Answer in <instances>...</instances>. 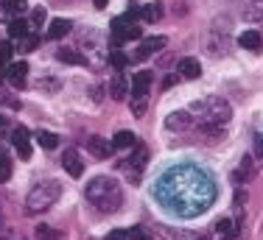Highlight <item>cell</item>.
<instances>
[{"label": "cell", "instance_id": "8992f818", "mask_svg": "<svg viewBox=\"0 0 263 240\" xmlns=\"http://www.w3.org/2000/svg\"><path fill=\"white\" fill-rule=\"evenodd\" d=\"M152 70H140L132 81V95L135 98H148V87H152Z\"/></svg>", "mask_w": 263, "mask_h": 240}, {"label": "cell", "instance_id": "1f68e13d", "mask_svg": "<svg viewBox=\"0 0 263 240\" xmlns=\"http://www.w3.org/2000/svg\"><path fill=\"white\" fill-rule=\"evenodd\" d=\"M148 56H152V50H148L146 45H140V48L135 50V56H132V59H135V62H143V59H148Z\"/></svg>", "mask_w": 263, "mask_h": 240}, {"label": "cell", "instance_id": "8d00e7d4", "mask_svg": "<svg viewBox=\"0 0 263 240\" xmlns=\"http://www.w3.org/2000/svg\"><path fill=\"white\" fill-rule=\"evenodd\" d=\"M6 65H9V62L0 59V78H3V75H9V67H6Z\"/></svg>", "mask_w": 263, "mask_h": 240}, {"label": "cell", "instance_id": "e0dca14e", "mask_svg": "<svg viewBox=\"0 0 263 240\" xmlns=\"http://www.w3.org/2000/svg\"><path fill=\"white\" fill-rule=\"evenodd\" d=\"M249 176H252V156H243L238 170L233 173V179L238 182V185H243V182H249Z\"/></svg>", "mask_w": 263, "mask_h": 240}, {"label": "cell", "instance_id": "4fadbf2b", "mask_svg": "<svg viewBox=\"0 0 263 240\" xmlns=\"http://www.w3.org/2000/svg\"><path fill=\"white\" fill-rule=\"evenodd\" d=\"M238 45L247 48V50H260L263 48V39H260L258 31H243V34L238 36Z\"/></svg>", "mask_w": 263, "mask_h": 240}, {"label": "cell", "instance_id": "d590c367", "mask_svg": "<svg viewBox=\"0 0 263 240\" xmlns=\"http://www.w3.org/2000/svg\"><path fill=\"white\" fill-rule=\"evenodd\" d=\"M106 240H126V232H109Z\"/></svg>", "mask_w": 263, "mask_h": 240}, {"label": "cell", "instance_id": "5bb4252c", "mask_svg": "<svg viewBox=\"0 0 263 240\" xmlns=\"http://www.w3.org/2000/svg\"><path fill=\"white\" fill-rule=\"evenodd\" d=\"M126 90H129L126 78H123L121 73H115V75H112V81H109V95L115 101H123V98H126Z\"/></svg>", "mask_w": 263, "mask_h": 240}, {"label": "cell", "instance_id": "cb8c5ba5", "mask_svg": "<svg viewBox=\"0 0 263 240\" xmlns=\"http://www.w3.org/2000/svg\"><path fill=\"white\" fill-rule=\"evenodd\" d=\"M143 45L152 50V53H157V50H162V48L168 45V39H165V36H148V39L143 42Z\"/></svg>", "mask_w": 263, "mask_h": 240}, {"label": "cell", "instance_id": "ba28073f", "mask_svg": "<svg viewBox=\"0 0 263 240\" xmlns=\"http://www.w3.org/2000/svg\"><path fill=\"white\" fill-rule=\"evenodd\" d=\"M14 148H17V154L23 156V159H31V134L26 129H14Z\"/></svg>", "mask_w": 263, "mask_h": 240}, {"label": "cell", "instance_id": "d4e9b609", "mask_svg": "<svg viewBox=\"0 0 263 240\" xmlns=\"http://www.w3.org/2000/svg\"><path fill=\"white\" fill-rule=\"evenodd\" d=\"M146 106H148V98H132V115L143 117L146 115Z\"/></svg>", "mask_w": 263, "mask_h": 240}, {"label": "cell", "instance_id": "2e32d148", "mask_svg": "<svg viewBox=\"0 0 263 240\" xmlns=\"http://www.w3.org/2000/svg\"><path fill=\"white\" fill-rule=\"evenodd\" d=\"M199 73H202V65H199L196 59L187 56V59L179 62V75H182V78H199Z\"/></svg>", "mask_w": 263, "mask_h": 240}, {"label": "cell", "instance_id": "30bf717a", "mask_svg": "<svg viewBox=\"0 0 263 240\" xmlns=\"http://www.w3.org/2000/svg\"><path fill=\"white\" fill-rule=\"evenodd\" d=\"M62 168H65L70 176H81V173H84V162L79 159L76 151H65V156H62Z\"/></svg>", "mask_w": 263, "mask_h": 240}, {"label": "cell", "instance_id": "7c38bea8", "mask_svg": "<svg viewBox=\"0 0 263 240\" xmlns=\"http://www.w3.org/2000/svg\"><path fill=\"white\" fill-rule=\"evenodd\" d=\"M216 232L221 235L224 240H235L238 237V221H233V218H221L216 224Z\"/></svg>", "mask_w": 263, "mask_h": 240}, {"label": "cell", "instance_id": "ffe728a7", "mask_svg": "<svg viewBox=\"0 0 263 240\" xmlns=\"http://www.w3.org/2000/svg\"><path fill=\"white\" fill-rule=\"evenodd\" d=\"M36 143H40L45 151H51V148L59 145V137H56L53 131H36Z\"/></svg>", "mask_w": 263, "mask_h": 240}, {"label": "cell", "instance_id": "4dcf8cb0", "mask_svg": "<svg viewBox=\"0 0 263 240\" xmlns=\"http://www.w3.org/2000/svg\"><path fill=\"white\" fill-rule=\"evenodd\" d=\"M126 237H132V240H148V235L140 229V226H135V229H129V232H126Z\"/></svg>", "mask_w": 263, "mask_h": 240}, {"label": "cell", "instance_id": "7402d4cb", "mask_svg": "<svg viewBox=\"0 0 263 240\" xmlns=\"http://www.w3.org/2000/svg\"><path fill=\"white\" fill-rule=\"evenodd\" d=\"M36 48H40V36L28 34V36H23V39H20V48H17V50H20V53H34Z\"/></svg>", "mask_w": 263, "mask_h": 240}, {"label": "cell", "instance_id": "5b68a950", "mask_svg": "<svg viewBox=\"0 0 263 240\" xmlns=\"http://www.w3.org/2000/svg\"><path fill=\"white\" fill-rule=\"evenodd\" d=\"M165 126L171 131H187L193 126V115L185 112V109H177V112H171V115L165 117Z\"/></svg>", "mask_w": 263, "mask_h": 240}, {"label": "cell", "instance_id": "277c9868", "mask_svg": "<svg viewBox=\"0 0 263 240\" xmlns=\"http://www.w3.org/2000/svg\"><path fill=\"white\" fill-rule=\"evenodd\" d=\"M204 45H208V53H213V56H221L224 50H227V31H221L216 25V28L208 34V39H204Z\"/></svg>", "mask_w": 263, "mask_h": 240}, {"label": "cell", "instance_id": "44dd1931", "mask_svg": "<svg viewBox=\"0 0 263 240\" xmlns=\"http://www.w3.org/2000/svg\"><path fill=\"white\" fill-rule=\"evenodd\" d=\"M140 17H143V20H148V23H157L162 17V6L160 3H148L146 9L140 11Z\"/></svg>", "mask_w": 263, "mask_h": 240}, {"label": "cell", "instance_id": "d6a6232c", "mask_svg": "<svg viewBox=\"0 0 263 240\" xmlns=\"http://www.w3.org/2000/svg\"><path fill=\"white\" fill-rule=\"evenodd\" d=\"M6 9L9 11H23L26 9V0H6Z\"/></svg>", "mask_w": 263, "mask_h": 240}, {"label": "cell", "instance_id": "836d02e7", "mask_svg": "<svg viewBox=\"0 0 263 240\" xmlns=\"http://www.w3.org/2000/svg\"><path fill=\"white\" fill-rule=\"evenodd\" d=\"M31 20H34V25H42V23H45V9H34Z\"/></svg>", "mask_w": 263, "mask_h": 240}, {"label": "cell", "instance_id": "7a4b0ae2", "mask_svg": "<svg viewBox=\"0 0 263 240\" xmlns=\"http://www.w3.org/2000/svg\"><path fill=\"white\" fill-rule=\"evenodd\" d=\"M191 115L202 120V129H224L233 117V109L224 98L218 95H208V98H199L196 104L191 106Z\"/></svg>", "mask_w": 263, "mask_h": 240}, {"label": "cell", "instance_id": "d6986e66", "mask_svg": "<svg viewBox=\"0 0 263 240\" xmlns=\"http://www.w3.org/2000/svg\"><path fill=\"white\" fill-rule=\"evenodd\" d=\"M112 145H115V148H135V145H137V137L132 134V131H118L115 140H112Z\"/></svg>", "mask_w": 263, "mask_h": 240}, {"label": "cell", "instance_id": "f35d334b", "mask_svg": "<svg viewBox=\"0 0 263 240\" xmlns=\"http://www.w3.org/2000/svg\"><path fill=\"white\" fill-rule=\"evenodd\" d=\"M92 3H96V9H106V3H109V0H92Z\"/></svg>", "mask_w": 263, "mask_h": 240}, {"label": "cell", "instance_id": "ac0fdd59", "mask_svg": "<svg viewBox=\"0 0 263 240\" xmlns=\"http://www.w3.org/2000/svg\"><path fill=\"white\" fill-rule=\"evenodd\" d=\"M56 56H59V62H67V65H84V56L73 48H59Z\"/></svg>", "mask_w": 263, "mask_h": 240}, {"label": "cell", "instance_id": "9a60e30c", "mask_svg": "<svg viewBox=\"0 0 263 240\" xmlns=\"http://www.w3.org/2000/svg\"><path fill=\"white\" fill-rule=\"evenodd\" d=\"M70 28H73L70 20H62L59 17V20H53L51 25H48V39H62L65 34H70Z\"/></svg>", "mask_w": 263, "mask_h": 240}, {"label": "cell", "instance_id": "9c48e42d", "mask_svg": "<svg viewBox=\"0 0 263 240\" xmlns=\"http://www.w3.org/2000/svg\"><path fill=\"white\" fill-rule=\"evenodd\" d=\"M9 81L17 87V90L26 87V81H28V65H26V62H17V65L9 67Z\"/></svg>", "mask_w": 263, "mask_h": 240}, {"label": "cell", "instance_id": "83f0119b", "mask_svg": "<svg viewBox=\"0 0 263 240\" xmlns=\"http://www.w3.org/2000/svg\"><path fill=\"white\" fill-rule=\"evenodd\" d=\"M14 45H11V42H3V45H0V59H3V62H9L11 59V53H14Z\"/></svg>", "mask_w": 263, "mask_h": 240}, {"label": "cell", "instance_id": "ab89813d", "mask_svg": "<svg viewBox=\"0 0 263 240\" xmlns=\"http://www.w3.org/2000/svg\"><path fill=\"white\" fill-rule=\"evenodd\" d=\"M6 126H9V120H6L3 115H0V131H3V129H6Z\"/></svg>", "mask_w": 263, "mask_h": 240}, {"label": "cell", "instance_id": "6da1fadb", "mask_svg": "<svg viewBox=\"0 0 263 240\" xmlns=\"http://www.w3.org/2000/svg\"><path fill=\"white\" fill-rule=\"evenodd\" d=\"M84 195L98 212H118L123 204V193H121V185L112 182L109 176H98V179L87 182L84 187Z\"/></svg>", "mask_w": 263, "mask_h": 240}, {"label": "cell", "instance_id": "3957f363", "mask_svg": "<svg viewBox=\"0 0 263 240\" xmlns=\"http://www.w3.org/2000/svg\"><path fill=\"white\" fill-rule=\"evenodd\" d=\"M59 193H62L59 182H53V179L40 182V185L26 195V212H28V215H40V212H45L51 204H56Z\"/></svg>", "mask_w": 263, "mask_h": 240}, {"label": "cell", "instance_id": "60d3db41", "mask_svg": "<svg viewBox=\"0 0 263 240\" xmlns=\"http://www.w3.org/2000/svg\"><path fill=\"white\" fill-rule=\"evenodd\" d=\"M235 240H238V237H235Z\"/></svg>", "mask_w": 263, "mask_h": 240}, {"label": "cell", "instance_id": "e575fe53", "mask_svg": "<svg viewBox=\"0 0 263 240\" xmlns=\"http://www.w3.org/2000/svg\"><path fill=\"white\" fill-rule=\"evenodd\" d=\"M179 78H182V75H179V73H174V75H165V81H162V87H165V90H171V87L177 84Z\"/></svg>", "mask_w": 263, "mask_h": 240}, {"label": "cell", "instance_id": "52a82bcc", "mask_svg": "<svg viewBox=\"0 0 263 240\" xmlns=\"http://www.w3.org/2000/svg\"><path fill=\"white\" fill-rule=\"evenodd\" d=\"M112 148H115V145L106 143L104 137H90V140H87V151H90V154L96 156V159H109Z\"/></svg>", "mask_w": 263, "mask_h": 240}, {"label": "cell", "instance_id": "8fae6325", "mask_svg": "<svg viewBox=\"0 0 263 240\" xmlns=\"http://www.w3.org/2000/svg\"><path fill=\"white\" fill-rule=\"evenodd\" d=\"M243 20L247 23L263 20V0H247V6H243Z\"/></svg>", "mask_w": 263, "mask_h": 240}, {"label": "cell", "instance_id": "484cf974", "mask_svg": "<svg viewBox=\"0 0 263 240\" xmlns=\"http://www.w3.org/2000/svg\"><path fill=\"white\" fill-rule=\"evenodd\" d=\"M36 237L40 240H62V235L56 229H51V226H36Z\"/></svg>", "mask_w": 263, "mask_h": 240}, {"label": "cell", "instance_id": "f546056e", "mask_svg": "<svg viewBox=\"0 0 263 240\" xmlns=\"http://www.w3.org/2000/svg\"><path fill=\"white\" fill-rule=\"evenodd\" d=\"M9 173H11L9 159H6V156H0V182H3V179H9Z\"/></svg>", "mask_w": 263, "mask_h": 240}, {"label": "cell", "instance_id": "74e56055", "mask_svg": "<svg viewBox=\"0 0 263 240\" xmlns=\"http://www.w3.org/2000/svg\"><path fill=\"white\" fill-rule=\"evenodd\" d=\"M9 14H11V11L6 9V6H0V20H9Z\"/></svg>", "mask_w": 263, "mask_h": 240}, {"label": "cell", "instance_id": "f1b7e54d", "mask_svg": "<svg viewBox=\"0 0 263 240\" xmlns=\"http://www.w3.org/2000/svg\"><path fill=\"white\" fill-rule=\"evenodd\" d=\"M36 87H40V90H45V87H48V90H59V81H56V78H40V81H36Z\"/></svg>", "mask_w": 263, "mask_h": 240}, {"label": "cell", "instance_id": "603a6c76", "mask_svg": "<svg viewBox=\"0 0 263 240\" xmlns=\"http://www.w3.org/2000/svg\"><path fill=\"white\" fill-rule=\"evenodd\" d=\"M9 34H11V36H20V39H23V36H28V34H31V31H28V23H26V20H11V23H9Z\"/></svg>", "mask_w": 263, "mask_h": 240}, {"label": "cell", "instance_id": "4316f807", "mask_svg": "<svg viewBox=\"0 0 263 240\" xmlns=\"http://www.w3.org/2000/svg\"><path fill=\"white\" fill-rule=\"evenodd\" d=\"M109 62H112V67H115V70H123V67H126V56H123L121 50H112Z\"/></svg>", "mask_w": 263, "mask_h": 240}]
</instances>
